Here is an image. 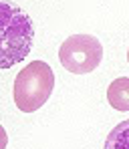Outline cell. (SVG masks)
Returning a JSON list of instances; mask_svg holds the SVG:
<instances>
[{"label": "cell", "mask_w": 129, "mask_h": 149, "mask_svg": "<svg viewBox=\"0 0 129 149\" xmlns=\"http://www.w3.org/2000/svg\"><path fill=\"white\" fill-rule=\"evenodd\" d=\"M103 58V45L93 34H71L59 49L61 65L73 74L93 73Z\"/></svg>", "instance_id": "3"}, {"label": "cell", "mask_w": 129, "mask_h": 149, "mask_svg": "<svg viewBox=\"0 0 129 149\" xmlns=\"http://www.w3.org/2000/svg\"><path fill=\"white\" fill-rule=\"evenodd\" d=\"M107 101L117 111H129V79L119 77L107 89Z\"/></svg>", "instance_id": "4"}, {"label": "cell", "mask_w": 129, "mask_h": 149, "mask_svg": "<svg viewBox=\"0 0 129 149\" xmlns=\"http://www.w3.org/2000/svg\"><path fill=\"white\" fill-rule=\"evenodd\" d=\"M34 26L30 16L10 0H0V71L24 61L32 50Z\"/></svg>", "instance_id": "1"}, {"label": "cell", "mask_w": 129, "mask_h": 149, "mask_svg": "<svg viewBox=\"0 0 129 149\" xmlns=\"http://www.w3.org/2000/svg\"><path fill=\"white\" fill-rule=\"evenodd\" d=\"M54 89V73L43 61H32L14 79V103L22 113L38 111Z\"/></svg>", "instance_id": "2"}, {"label": "cell", "mask_w": 129, "mask_h": 149, "mask_svg": "<svg viewBox=\"0 0 129 149\" xmlns=\"http://www.w3.org/2000/svg\"><path fill=\"white\" fill-rule=\"evenodd\" d=\"M103 149H129V119L117 123L109 131Z\"/></svg>", "instance_id": "5"}, {"label": "cell", "mask_w": 129, "mask_h": 149, "mask_svg": "<svg viewBox=\"0 0 129 149\" xmlns=\"http://www.w3.org/2000/svg\"><path fill=\"white\" fill-rule=\"evenodd\" d=\"M6 145H8V135H6L4 127L0 125V149H6Z\"/></svg>", "instance_id": "6"}, {"label": "cell", "mask_w": 129, "mask_h": 149, "mask_svg": "<svg viewBox=\"0 0 129 149\" xmlns=\"http://www.w3.org/2000/svg\"><path fill=\"white\" fill-rule=\"evenodd\" d=\"M127 61H129V50H127Z\"/></svg>", "instance_id": "7"}]
</instances>
